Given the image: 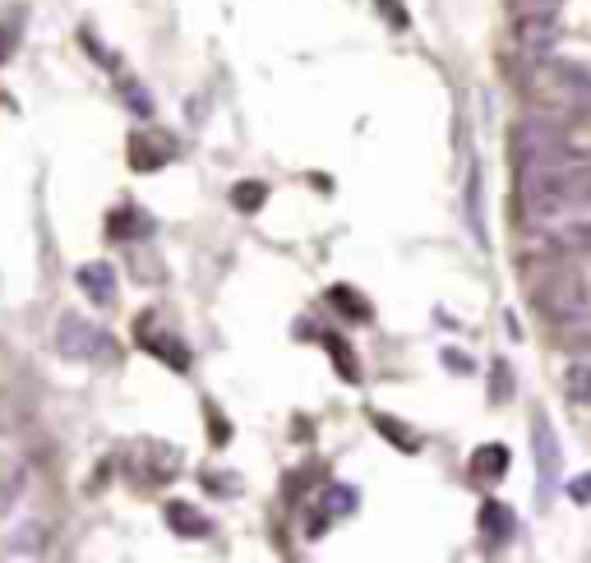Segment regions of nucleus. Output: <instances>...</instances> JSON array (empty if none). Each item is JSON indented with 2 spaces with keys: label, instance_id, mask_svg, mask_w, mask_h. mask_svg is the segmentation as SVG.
Wrapping results in <instances>:
<instances>
[{
  "label": "nucleus",
  "instance_id": "1",
  "mask_svg": "<svg viewBox=\"0 0 591 563\" xmlns=\"http://www.w3.org/2000/svg\"><path fill=\"white\" fill-rule=\"evenodd\" d=\"M518 204L531 227H555L591 208V153L559 144L550 153L518 157Z\"/></svg>",
  "mask_w": 591,
  "mask_h": 563
},
{
  "label": "nucleus",
  "instance_id": "2",
  "mask_svg": "<svg viewBox=\"0 0 591 563\" xmlns=\"http://www.w3.org/2000/svg\"><path fill=\"white\" fill-rule=\"evenodd\" d=\"M531 93L555 111H591V60H541Z\"/></svg>",
  "mask_w": 591,
  "mask_h": 563
},
{
  "label": "nucleus",
  "instance_id": "3",
  "mask_svg": "<svg viewBox=\"0 0 591 563\" xmlns=\"http://www.w3.org/2000/svg\"><path fill=\"white\" fill-rule=\"evenodd\" d=\"M531 300H536V310L550 319V324H564L573 319L578 310H587V287H582V277H573V268H550V273L531 287Z\"/></svg>",
  "mask_w": 591,
  "mask_h": 563
},
{
  "label": "nucleus",
  "instance_id": "4",
  "mask_svg": "<svg viewBox=\"0 0 591 563\" xmlns=\"http://www.w3.org/2000/svg\"><path fill=\"white\" fill-rule=\"evenodd\" d=\"M531 453H536V476H541V504H550V494L559 490V471H564V457H559V439L555 425L545 411L531 416Z\"/></svg>",
  "mask_w": 591,
  "mask_h": 563
},
{
  "label": "nucleus",
  "instance_id": "5",
  "mask_svg": "<svg viewBox=\"0 0 591 563\" xmlns=\"http://www.w3.org/2000/svg\"><path fill=\"white\" fill-rule=\"evenodd\" d=\"M56 351L70 360H93V356H111V337L102 328H93L79 314H65L56 328Z\"/></svg>",
  "mask_w": 591,
  "mask_h": 563
},
{
  "label": "nucleus",
  "instance_id": "6",
  "mask_svg": "<svg viewBox=\"0 0 591 563\" xmlns=\"http://www.w3.org/2000/svg\"><path fill=\"white\" fill-rule=\"evenodd\" d=\"M568 144V130H564V120L550 116V111H541V116H527L513 130V153L518 157H536V153H550V148Z\"/></svg>",
  "mask_w": 591,
  "mask_h": 563
},
{
  "label": "nucleus",
  "instance_id": "7",
  "mask_svg": "<svg viewBox=\"0 0 591 563\" xmlns=\"http://www.w3.org/2000/svg\"><path fill=\"white\" fill-rule=\"evenodd\" d=\"M518 42L536 56L559 42V24H555V5H522V19H518Z\"/></svg>",
  "mask_w": 591,
  "mask_h": 563
},
{
  "label": "nucleus",
  "instance_id": "8",
  "mask_svg": "<svg viewBox=\"0 0 591 563\" xmlns=\"http://www.w3.org/2000/svg\"><path fill=\"white\" fill-rule=\"evenodd\" d=\"M541 245L550 254H587L591 222L587 217H568V222H555V227H541Z\"/></svg>",
  "mask_w": 591,
  "mask_h": 563
},
{
  "label": "nucleus",
  "instance_id": "9",
  "mask_svg": "<svg viewBox=\"0 0 591 563\" xmlns=\"http://www.w3.org/2000/svg\"><path fill=\"white\" fill-rule=\"evenodd\" d=\"M176 157V139L171 134H134L130 139V167L134 171H157Z\"/></svg>",
  "mask_w": 591,
  "mask_h": 563
},
{
  "label": "nucleus",
  "instance_id": "10",
  "mask_svg": "<svg viewBox=\"0 0 591 563\" xmlns=\"http://www.w3.org/2000/svg\"><path fill=\"white\" fill-rule=\"evenodd\" d=\"M513 508L508 504H499V499H485L481 504V536H485V545H504L508 536H513Z\"/></svg>",
  "mask_w": 591,
  "mask_h": 563
},
{
  "label": "nucleus",
  "instance_id": "11",
  "mask_svg": "<svg viewBox=\"0 0 591 563\" xmlns=\"http://www.w3.org/2000/svg\"><path fill=\"white\" fill-rule=\"evenodd\" d=\"M162 517H167V527L176 531V536H185V540L208 536V517L199 513L194 504H181V499H171V504L162 508Z\"/></svg>",
  "mask_w": 591,
  "mask_h": 563
},
{
  "label": "nucleus",
  "instance_id": "12",
  "mask_svg": "<svg viewBox=\"0 0 591 563\" xmlns=\"http://www.w3.org/2000/svg\"><path fill=\"white\" fill-rule=\"evenodd\" d=\"M79 287H84L88 296L97 300V305H111V300H116V273H111V264H102V259H97V264L79 268Z\"/></svg>",
  "mask_w": 591,
  "mask_h": 563
},
{
  "label": "nucleus",
  "instance_id": "13",
  "mask_svg": "<svg viewBox=\"0 0 591 563\" xmlns=\"http://www.w3.org/2000/svg\"><path fill=\"white\" fill-rule=\"evenodd\" d=\"M508 462H513V453H508L504 444H481L476 453H471V476L476 480H504Z\"/></svg>",
  "mask_w": 591,
  "mask_h": 563
},
{
  "label": "nucleus",
  "instance_id": "14",
  "mask_svg": "<svg viewBox=\"0 0 591 563\" xmlns=\"http://www.w3.org/2000/svg\"><path fill=\"white\" fill-rule=\"evenodd\" d=\"M564 393H568V402L591 407V356H587V351H578L573 365L564 370Z\"/></svg>",
  "mask_w": 591,
  "mask_h": 563
},
{
  "label": "nucleus",
  "instance_id": "15",
  "mask_svg": "<svg viewBox=\"0 0 591 563\" xmlns=\"http://www.w3.org/2000/svg\"><path fill=\"white\" fill-rule=\"evenodd\" d=\"M328 300H333V310H342L347 319H356V324H370V319H374L370 300H365L356 287H333V291H328Z\"/></svg>",
  "mask_w": 591,
  "mask_h": 563
},
{
  "label": "nucleus",
  "instance_id": "16",
  "mask_svg": "<svg viewBox=\"0 0 591 563\" xmlns=\"http://www.w3.org/2000/svg\"><path fill=\"white\" fill-rule=\"evenodd\" d=\"M356 508H361V494L351 490V485H328L319 494V513H328V517H351Z\"/></svg>",
  "mask_w": 591,
  "mask_h": 563
},
{
  "label": "nucleus",
  "instance_id": "17",
  "mask_svg": "<svg viewBox=\"0 0 591 563\" xmlns=\"http://www.w3.org/2000/svg\"><path fill=\"white\" fill-rule=\"evenodd\" d=\"M139 342H144V347L153 351L157 360H171V370H176V374L190 370V351H185L176 337H148V333H139Z\"/></svg>",
  "mask_w": 591,
  "mask_h": 563
},
{
  "label": "nucleus",
  "instance_id": "18",
  "mask_svg": "<svg viewBox=\"0 0 591 563\" xmlns=\"http://www.w3.org/2000/svg\"><path fill=\"white\" fill-rule=\"evenodd\" d=\"M555 328H559V342H564V347L591 351V305L587 310H578L573 319H564V324H555Z\"/></svg>",
  "mask_w": 591,
  "mask_h": 563
},
{
  "label": "nucleus",
  "instance_id": "19",
  "mask_svg": "<svg viewBox=\"0 0 591 563\" xmlns=\"http://www.w3.org/2000/svg\"><path fill=\"white\" fill-rule=\"evenodd\" d=\"M374 430L384 434L388 444H398L402 453H416V448H421V434L411 430V425H402V420H393V416H374Z\"/></svg>",
  "mask_w": 591,
  "mask_h": 563
},
{
  "label": "nucleus",
  "instance_id": "20",
  "mask_svg": "<svg viewBox=\"0 0 591 563\" xmlns=\"http://www.w3.org/2000/svg\"><path fill=\"white\" fill-rule=\"evenodd\" d=\"M10 554H47V522H24L10 536Z\"/></svg>",
  "mask_w": 591,
  "mask_h": 563
},
{
  "label": "nucleus",
  "instance_id": "21",
  "mask_svg": "<svg viewBox=\"0 0 591 563\" xmlns=\"http://www.w3.org/2000/svg\"><path fill=\"white\" fill-rule=\"evenodd\" d=\"M319 342L328 347V356L338 360V374H342V379H347V384H356V379H361V365H356V351H347V342H342L338 333H324Z\"/></svg>",
  "mask_w": 591,
  "mask_h": 563
},
{
  "label": "nucleus",
  "instance_id": "22",
  "mask_svg": "<svg viewBox=\"0 0 591 563\" xmlns=\"http://www.w3.org/2000/svg\"><path fill=\"white\" fill-rule=\"evenodd\" d=\"M264 199H268L264 180H241V185L231 190V204L241 208V213H259V208H264Z\"/></svg>",
  "mask_w": 591,
  "mask_h": 563
},
{
  "label": "nucleus",
  "instance_id": "23",
  "mask_svg": "<svg viewBox=\"0 0 591 563\" xmlns=\"http://www.w3.org/2000/svg\"><path fill=\"white\" fill-rule=\"evenodd\" d=\"M107 231L116 240H125V236H139V231H148V222H144V213H139V208H121V213H111Z\"/></svg>",
  "mask_w": 591,
  "mask_h": 563
},
{
  "label": "nucleus",
  "instance_id": "24",
  "mask_svg": "<svg viewBox=\"0 0 591 563\" xmlns=\"http://www.w3.org/2000/svg\"><path fill=\"white\" fill-rule=\"evenodd\" d=\"M490 388H495V402H504V397L513 393V374H508V360H495V379H490Z\"/></svg>",
  "mask_w": 591,
  "mask_h": 563
},
{
  "label": "nucleus",
  "instance_id": "25",
  "mask_svg": "<svg viewBox=\"0 0 591 563\" xmlns=\"http://www.w3.org/2000/svg\"><path fill=\"white\" fill-rule=\"evenodd\" d=\"M222 476H227V471H204L199 480H204L213 494H236V490H241V480H222Z\"/></svg>",
  "mask_w": 591,
  "mask_h": 563
},
{
  "label": "nucleus",
  "instance_id": "26",
  "mask_svg": "<svg viewBox=\"0 0 591 563\" xmlns=\"http://www.w3.org/2000/svg\"><path fill=\"white\" fill-rule=\"evenodd\" d=\"M568 499H573V504H591V471L568 480Z\"/></svg>",
  "mask_w": 591,
  "mask_h": 563
},
{
  "label": "nucleus",
  "instance_id": "27",
  "mask_svg": "<svg viewBox=\"0 0 591 563\" xmlns=\"http://www.w3.org/2000/svg\"><path fill=\"white\" fill-rule=\"evenodd\" d=\"M444 365H448V370H453V374H471V370H476V365H471V356H467V351H444Z\"/></svg>",
  "mask_w": 591,
  "mask_h": 563
},
{
  "label": "nucleus",
  "instance_id": "28",
  "mask_svg": "<svg viewBox=\"0 0 591 563\" xmlns=\"http://www.w3.org/2000/svg\"><path fill=\"white\" fill-rule=\"evenodd\" d=\"M379 10H384V19H393L398 28H407V14L398 10V0H379Z\"/></svg>",
  "mask_w": 591,
  "mask_h": 563
},
{
  "label": "nucleus",
  "instance_id": "29",
  "mask_svg": "<svg viewBox=\"0 0 591 563\" xmlns=\"http://www.w3.org/2000/svg\"><path fill=\"white\" fill-rule=\"evenodd\" d=\"M10 51H14V33H10V28H5V24H0V60L10 56Z\"/></svg>",
  "mask_w": 591,
  "mask_h": 563
},
{
  "label": "nucleus",
  "instance_id": "30",
  "mask_svg": "<svg viewBox=\"0 0 591 563\" xmlns=\"http://www.w3.org/2000/svg\"><path fill=\"white\" fill-rule=\"evenodd\" d=\"M522 5H555V0H522Z\"/></svg>",
  "mask_w": 591,
  "mask_h": 563
}]
</instances>
